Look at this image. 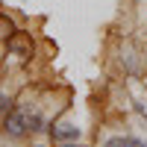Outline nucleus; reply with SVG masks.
<instances>
[{
	"label": "nucleus",
	"instance_id": "nucleus-1",
	"mask_svg": "<svg viewBox=\"0 0 147 147\" xmlns=\"http://www.w3.org/2000/svg\"><path fill=\"white\" fill-rule=\"evenodd\" d=\"M27 129H41V118H32L27 109H9L6 112V132L24 136Z\"/></svg>",
	"mask_w": 147,
	"mask_h": 147
},
{
	"label": "nucleus",
	"instance_id": "nucleus-3",
	"mask_svg": "<svg viewBox=\"0 0 147 147\" xmlns=\"http://www.w3.org/2000/svg\"><path fill=\"white\" fill-rule=\"evenodd\" d=\"M9 109H12V103H9V97H6V94H0V115H6Z\"/></svg>",
	"mask_w": 147,
	"mask_h": 147
},
{
	"label": "nucleus",
	"instance_id": "nucleus-2",
	"mask_svg": "<svg viewBox=\"0 0 147 147\" xmlns=\"http://www.w3.org/2000/svg\"><path fill=\"white\" fill-rule=\"evenodd\" d=\"M80 136V127H74V124H56L53 127V138L56 141H74Z\"/></svg>",
	"mask_w": 147,
	"mask_h": 147
},
{
	"label": "nucleus",
	"instance_id": "nucleus-4",
	"mask_svg": "<svg viewBox=\"0 0 147 147\" xmlns=\"http://www.w3.org/2000/svg\"><path fill=\"white\" fill-rule=\"evenodd\" d=\"M136 109H138V112L147 118V100H138V103H136Z\"/></svg>",
	"mask_w": 147,
	"mask_h": 147
}]
</instances>
